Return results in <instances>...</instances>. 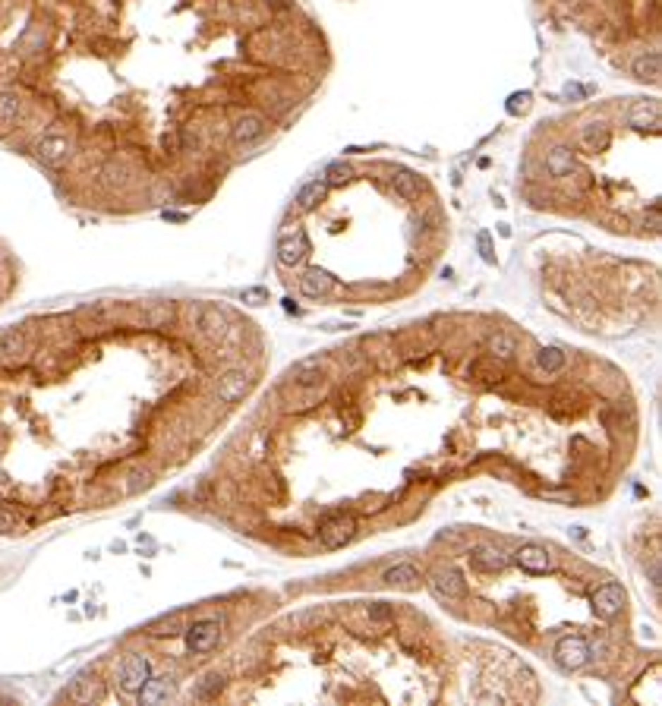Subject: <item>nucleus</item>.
Returning <instances> with one entry per match:
<instances>
[{"instance_id":"obj_1","label":"nucleus","mask_w":662,"mask_h":706,"mask_svg":"<svg viewBox=\"0 0 662 706\" xmlns=\"http://www.w3.org/2000/svg\"><path fill=\"white\" fill-rule=\"evenodd\" d=\"M152 675H155L152 659L142 656V653H130L117 669V684H120V690H126V694H139Z\"/></svg>"},{"instance_id":"obj_2","label":"nucleus","mask_w":662,"mask_h":706,"mask_svg":"<svg viewBox=\"0 0 662 706\" xmlns=\"http://www.w3.org/2000/svg\"><path fill=\"white\" fill-rule=\"evenodd\" d=\"M186 630V647L193 656H205L212 653L215 647H218L221 640V618H199V621H193Z\"/></svg>"},{"instance_id":"obj_3","label":"nucleus","mask_w":662,"mask_h":706,"mask_svg":"<svg viewBox=\"0 0 662 706\" xmlns=\"http://www.w3.org/2000/svg\"><path fill=\"white\" fill-rule=\"evenodd\" d=\"M356 536V517L354 514H331L319 524V542L325 549H344Z\"/></svg>"},{"instance_id":"obj_4","label":"nucleus","mask_w":662,"mask_h":706,"mask_svg":"<svg viewBox=\"0 0 662 706\" xmlns=\"http://www.w3.org/2000/svg\"><path fill=\"white\" fill-rule=\"evenodd\" d=\"M249 388H253V372L236 366V369H227L218 376V382H215V397H218L221 404H236Z\"/></svg>"},{"instance_id":"obj_5","label":"nucleus","mask_w":662,"mask_h":706,"mask_svg":"<svg viewBox=\"0 0 662 706\" xmlns=\"http://www.w3.org/2000/svg\"><path fill=\"white\" fill-rule=\"evenodd\" d=\"M35 155H38V161H42V164L60 167V164H66V161H70L73 139L66 133H47V136H42V139L35 142Z\"/></svg>"},{"instance_id":"obj_6","label":"nucleus","mask_w":662,"mask_h":706,"mask_svg":"<svg viewBox=\"0 0 662 706\" xmlns=\"http://www.w3.org/2000/svg\"><path fill=\"white\" fill-rule=\"evenodd\" d=\"M429 590L438 596V599L457 602V599H464V593H467V583H464V577H461L457 568L445 565V568H438V571L429 577Z\"/></svg>"},{"instance_id":"obj_7","label":"nucleus","mask_w":662,"mask_h":706,"mask_svg":"<svg viewBox=\"0 0 662 706\" xmlns=\"http://www.w3.org/2000/svg\"><path fill=\"white\" fill-rule=\"evenodd\" d=\"M593 656H590V643L584 640V637H562V640L555 643V662L562 665L565 671H577V669H584L586 662H590Z\"/></svg>"},{"instance_id":"obj_8","label":"nucleus","mask_w":662,"mask_h":706,"mask_svg":"<svg viewBox=\"0 0 662 706\" xmlns=\"http://www.w3.org/2000/svg\"><path fill=\"white\" fill-rule=\"evenodd\" d=\"M306 256H309V240H306V234H303V227L284 230L278 237V262L281 265L294 268V265H300Z\"/></svg>"},{"instance_id":"obj_9","label":"nucleus","mask_w":662,"mask_h":706,"mask_svg":"<svg viewBox=\"0 0 662 706\" xmlns=\"http://www.w3.org/2000/svg\"><path fill=\"white\" fill-rule=\"evenodd\" d=\"M627 124L634 126V130H653L656 133L662 126V107L656 98H644V101H634L631 107H627Z\"/></svg>"},{"instance_id":"obj_10","label":"nucleus","mask_w":662,"mask_h":706,"mask_svg":"<svg viewBox=\"0 0 662 706\" xmlns=\"http://www.w3.org/2000/svg\"><path fill=\"white\" fill-rule=\"evenodd\" d=\"M470 565L483 574H495L508 565V555H505V549L495 546V542H479V546L470 549Z\"/></svg>"},{"instance_id":"obj_11","label":"nucleus","mask_w":662,"mask_h":706,"mask_svg":"<svg viewBox=\"0 0 662 706\" xmlns=\"http://www.w3.org/2000/svg\"><path fill=\"white\" fill-rule=\"evenodd\" d=\"M514 561L520 568H524L526 574H546L552 571V552L546 546H539V542H526V546H520L514 552Z\"/></svg>"},{"instance_id":"obj_12","label":"nucleus","mask_w":662,"mask_h":706,"mask_svg":"<svg viewBox=\"0 0 662 706\" xmlns=\"http://www.w3.org/2000/svg\"><path fill=\"white\" fill-rule=\"evenodd\" d=\"M195 328H199L205 337H212V341H221V337H224V331L231 328V318H227V312L221 309V306H215V303H202V312H199V322H195Z\"/></svg>"},{"instance_id":"obj_13","label":"nucleus","mask_w":662,"mask_h":706,"mask_svg":"<svg viewBox=\"0 0 662 706\" xmlns=\"http://www.w3.org/2000/svg\"><path fill=\"white\" fill-rule=\"evenodd\" d=\"M593 609L599 618H618L625 609V590L618 583H603V587L593 593Z\"/></svg>"},{"instance_id":"obj_14","label":"nucleus","mask_w":662,"mask_h":706,"mask_svg":"<svg viewBox=\"0 0 662 706\" xmlns=\"http://www.w3.org/2000/svg\"><path fill=\"white\" fill-rule=\"evenodd\" d=\"M322 366H325V357H306V359H300V363L290 366L287 382L303 385V388H309V385H322Z\"/></svg>"},{"instance_id":"obj_15","label":"nucleus","mask_w":662,"mask_h":706,"mask_svg":"<svg viewBox=\"0 0 662 706\" xmlns=\"http://www.w3.org/2000/svg\"><path fill=\"white\" fill-rule=\"evenodd\" d=\"M265 130H268V124H265V117L262 114H243L240 120L234 124V142L236 145H249V142H259L262 136H265Z\"/></svg>"},{"instance_id":"obj_16","label":"nucleus","mask_w":662,"mask_h":706,"mask_svg":"<svg viewBox=\"0 0 662 706\" xmlns=\"http://www.w3.org/2000/svg\"><path fill=\"white\" fill-rule=\"evenodd\" d=\"M25 335L19 328H0V363L13 366L25 357Z\"/></svg>"},{"instance_id":"obj_17","label":"nucleus","mask_w":662,"mask_h":706,"mask_svg":"<svg viewBox=\"0 0 662 706\" xmlns=\"http://www.w3.org/2000/svg\"><path fill=\"white\" fill-rule=\"evenodd\" d=\"M546 171H549L552 176H558V180H565V176L577 174V161H574V152L567 145H552L549 152H546Z\"/></svg>"},{"instance_id":"obj_18","label":"nucleus","mask_w":662,"mask_h":706,"mask_svg":"<svg viewBox=\"0 0 662 706\" xmlns=\"http://www.w3.org/2000/svg\"><path fill=\"white\" fill-rule=\"evenodd\" d=\"M467 372L476 378V382H483V385L505 382V366H502V359H495V357H476V359H470Z\"/></svg>"},{"instance_id":"obj_19","label":"nucleus","mask_w":662,"mask_h":706,"mask_svg":"<svg viewBox=\"0 0 662 706\" xmlns=\"http://www.w3.org/2000/svg\"><path fill=\"white\" fill-rule=\"evenodd\" d=\"M300 290L306 297H313V300H319V297H328L331 290H335V277L322 268H309L306 275L300 277Z\"/></svg>"},{"instance_id":"obj_20","label":"nucleus","mask_w":662,"mask_h":706,"mask_svg":"<svg viewBox=\"0 0 662 706\" xmlns=\"http://www.w3.org/2000/svg\"><path fill=\"white\" fill-rule=\"evenodd\" d=\"M294 388H296V397L287 395V404H284V410H287V413H306V410H313L322 397H325V388H322V385H309V388L294 385Z\"/></svg>"},{"instance_id":"obj_21","label":"nucleus","mask_w":662,"mask_h":706,"mask_svg":"<svg viewBox=\"0 0 662 706\" xmlns=\"http://www.w3.org/2000/svg\"><path fill=\"white\" fill-rule=\"evenodd\" d=\"M382 580L388 583V587H404V590H416L423 583V574L416 565H407V561H401V565L388 568V571L382 574Z\"/></svg>"},{"instance_id":"obj_22","label":"nucleus","mask_w":662,"mask_h":706,"mask_svg":"<svg viewBox=\"0 0 662 706\" xmlns=\"http://www.w3.org/2000/svg\"><path fill=\"white\" fill-rule=\"evenodd\" d=\"M174 688H177V681H174L171 675H158V678H148L145 688L139 690V700L142 703H161V700H171L174 697Z\"/></svg>"},{"instance_id":"obj_23","label":"nucleus","mask_w":662,"mask_h":706,"mask_svg":"<svg viewBox=\"0 0 662 706\" xmlns=\"http://www.w3.org/2000/svg\"><path fill=\"white\" fill-rule=\"evenodd\" d=\"M391 189H395L401 199L414 202V199H420V193H423V180L414 171H404V167H397V171L391 174Z\"/></svg>"},{"instance_id":"obj_24","label":"nucleus","mask_w":662,"mask_h":706,"mask_svg":"<svg viewBox=\"0 0 662 706\" xmlns=\"http://www.w3.org/2000/svg\"><path fill=\"white\" fill-rule=\"evenodd\" d=\"M23 120V98L16 92H0V130H10Z\"/></svg>"},{"instance_id":"obj_25","label":"nucleus","mask_w":662,"mask_h":706,"mask_svg":"<svg viewBox=\"0 0 662 706\" xmlns=\"http://www.w3.org/2000/svg\"><path fill=\"white\" fill-rule=\"evenodd\" d=\"M631 70H634V76L644 79V83H659V73H662L659 51H646V54H640V57H634Z\"/></svg>"},{"instance_id":"obj_26","label":"nucleus","mask_w":662,"mask_h":706,"mask_svg":"<svg viewBox=\"0 0 662 706\" xmlns=\"http://www.w3.org/2000/svg\"><path fill=\"white\" fill-rule=\"evenodd\" d=\"M139 322L145 328H164L174 322V306L171 303H152V306L139 309Z\"/></svg>"},{"instance_id":"obj_27","label":"nucleus","mask_w":662,"mask_h":706,"mask_svg":"<svg viewBox=\"0 0 662 706\" xmlns=\"http://www.w3.org/2000/svg\"><path fill=\"white\" fill-rule=\"evenodd\" d=\"M486 347H489V357H495V359H514L517 337L508 335V331H495V335H489Z\"/></svg>"},{"instance_id":"obj_28","label":"nucleus","mask_w":662,"mask_h":706,"mask_svg":"<svg viewBox=\"0 0 662 706\" xmlns=\"http://www.w3.org/2000/svg\"><path fill=\"white\" fill-rule=\"evenodd\" d=\"M565 363H567V357H565L562 347H543V350L536 353V366L546 372V376H552V372H562Z\"/></svg>"},{"instance_id":"obj_29","label":"nucleus","mask_w":662,"mask_h":706,"mask_svg":"<svg viewBox=\"0 0 662 706\" xmlns=\"http://www.w3.org/2000/svg\"><path fill=\"white\" fill-rule=\"evenodd\" d=\"M325 189H328V183L325 180H313V183H306V186L296 193V205L303 208V212H309V208H315L322 202V196H325Z\"/></svg>"},{"instance_id":"obj_30","label":"nucleus","mask_w":662,"mask_h":706,"mask_svg":"<svg viewBox=\"0 0 662 706\" xmlns=\"http://www.w3.org/2000/svg\"><path fill=\"white\" fill-rule=\"evenodd\" d=\"M580 139H584V145L590 148V152H603V148L609 145V126L606 124H590V126H584Z\"/></svg>"},{"instance_id":"obj_31","label":"nucleus","mask_w":662,"mask_h":706,"mask_svg":"<svg viewBox=\"0 0 662 706\" xmlns=\"http://www.w3.org/2000/svg\"><path fill=\"white\" fill-rule=\"evenodd\" d=\"M101 180L104 183H126L130 180V167H126V161L124 158H107L104 161V167H101Z\"/></svg>"},{"instance_id":"obj_32","label":"nucleus","mask_w":662,"mask_h":706,"mask_svg":"<svg viewBox=\"0 0 662 706\" xmlns=\"http://www.w3.org/2000/svg\"><path fill=\"white\" fill-rule=\"evenodd\" d=\"M152 486V470H145V467H133L130 473H126V483H124V495H139L142 489Z\"/></svg>"},{"instance_id":"obj_33","label":"nucleus","mask_w":662,"mask_h":706,"mask_svg":"<svg viewBox=\"0 0 662 706\" xmlns=\"http://www.w3.org/2000/svg\"><path fill=\"white\" fill-rule=\"evenodd\" d=\"M183 630V615H171V618H161V621H155L152 628H148V634L152 637H174Z\"/></svg>"},{"instance_id":"obj_34","label":"nucleus","mask_w":662,"mask_h":706,"mask_svg":"<svg viewBox=\"0 0 662 706\" xmlns=\"http://www.w3.org/2000/svg\"><path fill=\"white\" fill-rule=\"evenodd\" d=\"M350 176H354V167H350L347 161H331V164L325 167V176H322V180H325L328 186H341V183H347Z\"/></svg>"},{"instance_id":"obj_35","label":"nucleus","mask_w":662,"mask_h":706,"mask_svg":"<svg viewBox=\"0 0 662 706\" xmlns=\"http://www.w3.org/2000/svg\"><path fill=\"white\" fill-rule=\"evenodd\" d=\"M221 684H224V678H221L218 671H212V675H205L199 684H195L193 697H195V700H208V697H215L221 690Z\"/></svg>"},{"instance_id":"obj_36","label":"nucleus","mask_w":662,"mask_h":706,"mask_svg":"<svg viewBox=\"0 0 662 706\" xmlns=\"http://www.w3.org/2000/svg\"><path fill=\"white\" fill-rule=\"evenodd\" d=\"M19 530V514L13 511V508L0 505V536H10Z\"/></svg>"},{"instance_id":"obj_37","label":"nucleus","mask_w":662,"mask_h":706,"mask_svg":"<svg viewBox=\"0 0 662 706\" xmlns=\"http://www.w3.org/2000/svg\"><path fill=\"white\" fill-rule=\"evenodd\" d=\"M366 615H369V621H391V618H395V609L385 606V602H373V606H366Z\"/></svg>"},{"instance_id":"obj_38","label":"nucleus","mask_w":662,"mask_h":706,"mask_svg":"<svg viewBox=\"0 0 662 706\" xmlns=\"http://www.w3.org/2000/svg\"><path fill=\"white\" fill-rule=\"evenodd\" d=\"M530 107V92H520V95H511L508 98V111L511 114H524Z\"/></svg>"},{"instance_id":"obj_39","label":"nucleus","mask_w":662,"mask_h":706,"mask_svg":"<svg viewBox=\"0 0 662 706\" xmlns=\"http://www.w3.org/2000/svg\"><path fill=\"white\" fill-rule=\"evenodd\" d=\"M543 498H558V501H574V495L571 492H552V489H543Z\"/></svg>"},{"instance_id":"obj_40","label":"nucleus","mask_w":662,"mask_h":706,"mask_svg":"<svg viewBox=\"0 0 662 706\" xmlns=\"http://www.w3.org/2000/svg\"><path fill=\"white\" fill-rule=\"evenodd\" d=\"M161 145H164L167 152H177V133H167V136H161Z\"/></svg>"},{"instance_id":"obj_41","label":"nucleus","mask_w":662,"mask_h":706,"mask_svg":"<svg viewBox=\"0 0 662 706\" xmlns=\"http://www.w3.org/2000/svg\"><path fill=\"white\" fill-rule=\"evenodd\" d=\"M644 221H650V230H653V234H659V208H653V212H650V218H644Z\"/></svg>"},{"instance_id":"obj_42","label":"nucleus","mask_w":662,"mask_h":706,"mask_svg":"<svg viewBox=\"0 0 662 706\" xmlns=\"http://www.w3.org/2000/svg\"><path fill=\"white\" fill-rule=\"evenodd\" d=\"M268 6H275V10H290V0H265Z\"/></svg>"}]
</instances>
